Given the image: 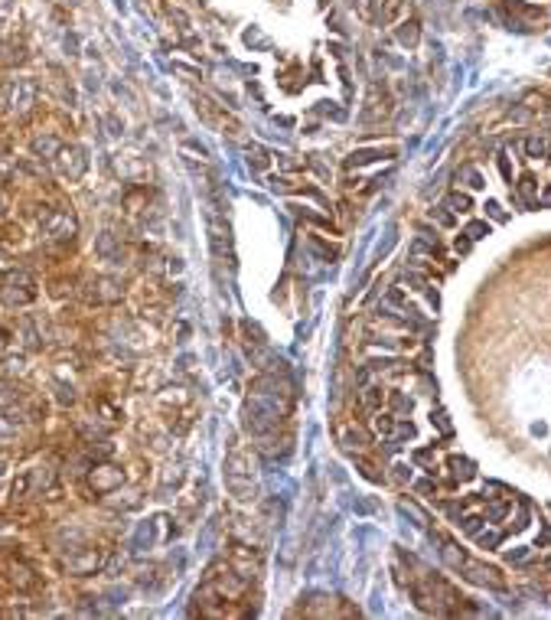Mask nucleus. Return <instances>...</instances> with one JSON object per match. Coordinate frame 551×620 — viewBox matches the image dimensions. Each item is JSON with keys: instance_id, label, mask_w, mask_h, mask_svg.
<instances>
[{"instance_id": "ddd939ff", "label": "nucleus", "mask_w": 551, "mask_h": 620, "mask_svg": "<svg viewBox=\"0 0 551 620\" xmlns=\"http://www.w3.org/2000/svg\"><path fill=\"white\" fill-rule=\"evenodd\" d=\"M450 210L453 212H470V210H473V200H470L467 193H453L450 196Z\"/></svg>"}, {"instance_id": "393cba45", "label": "nucleus", "mask_w": 551, "mask_h": 620, "mask_svg": "<svg viewBox=\"0 0 551 620\" xmlns=\"http://www.w3.org/2000/svg\"><path fill=\"white\" fill-rule=\"evenodd\" d=\"M0 212H4V196H0Z\"/></svg>"}, {"instance_id": "7ed1b4c3", "label": "nucleus", "mask_w": 551, "mask_h": 620, "mask_svg": "<svg viewBox=\"0 0 551 620\" xmlns=\"http://www.w3.org/2000/svg\"><path fill=\"white\" fill-rule=\"evenodd\" d=\"M56 483V473L49 470V467H30V470H24L20 477H16L14 483V496H39L43 490H49Z\"/></svg>"}, {"instance_id": "dca6fc26", "label": "nucleus", "mask_w": 551, "mask_h": 620, "mask_svg": "<svg viewBox=\"0 0 551 620\" xmlns=\"http://www.w3.org/2000/svg\"><path fill=\"white\" fill-rule=\"evenodd\" d=\"M519 193L525 196V202H532V200H535V180H532V177H522V183H519Z\"/></svg>"}, {"instance_id": "f03ea898", "label": "nucleus", "mask_w": 551, "mask_h": 620, "mask_svg": "<svg viewBox=\"0 0 551 620\" xmlns=\"http://www.w3.org/2000/svg\"><path fill=\"white\" fill-rule=\"evenodd\" d=\"M0 294H4L7 307H24V304H30L36 297V278L30 272H24V268L7 272L0 278Z\"/></svg>"}, {"instance_id": "b1692460", "label": "nucleus", "mask_w": 551, "mask_h": 620, "mask_svg": "<svg viewBox=\"0 0 551 620\" xmlns=\"http://www.w3.org/2000/svg\"><path fill=\"white\" fill-rule=\"evenodd\" d=\"M4 464H7V458H4V454H0V470H4Z\"/></svg>"}, {"instance_id": "f8f14e48", "label": "nucleus", "mask_w": 551, "mask_h": 620, "mask_svg": "<svg viewBox=\"0 0 551 620\" xmlns=\"http://www.w3.org/2000/svg\"><path fill=\"white\" fill-rule=\"evenodd\" d=\"M450 470H453V477H460V480H470V477H473V464H470L467 458H450Z\"/></svg>"}, {"instance_id": "9d476101", "label": "nucleus", "mask_w": 551, "mask_h": 620, "mask_svg": "<svg viewBox=\"0 0 551 620\" xmlns=\"http://www.w3.org/2000/svg\"><path fill=\"white\" fill-rule=\"evenodd\" d=\"M209 235H212V248L219 258H232L229 248V225H222L219 219H209Z\"/></svg>"}, {"instance_id": "423d86ee", "label": "nucleus", "mask_w": 551, "mask_h": 620, "mask_svg": "<svg viewBox=\"0 0 551 620\" xmlns=\"http://www.w3.org/2000/svg\"><path fill=\"white\" fill-rule=\"evenodd\" d=\"M101 565H105V552L101 549H82L66 558V572L72 574H95Z\"/></svg>"}, {"instance_id": "4be33fe9", "label": "nucleus", "mask_w": 551, "mask_h": 620, "mask_svg": "<svg viewBox=\"0 0 551 620\" xmlns=\"http://www.w3.org/2000/svg\"><path fill=\"white\" fill-rule=\"evenodd\" d=\"M444 210H447V206H441V210H434V216L441 219V222H444V225H450V222H453V216H450V212H444Z\"/></svg>"}, {"instance_id": "0eeeda50", "label": "nucleus", "mask_w": 551, "mask_h": 620, "mask_svg": "<svg viewBox=\"0 0 551 620\" xmlns=\"http://www.w3.org/2000/svg\"><path fill=\"white\" fill-rule=\"evenodd\" d=\"M43 229H46L49 239L69 242L76 235V219L69 212H43Z\"/></svg>"}, {"instance_id": "20e7f679", "label": "nucleus", "mask_w": 551, "mask_h": 620, "mask_svg": "<svg viewBox=\"0 0 551 620\" xmlns=\"http://www.w3.org/2000/svg\"><path fill=\"white\" fill-rule=\"evenodd\" d=\"M88 483H92L95 493L108 496V493H115V490L124 483V473L118 470V467H111V464H95V470L88 473Z\"/></svg>"}, {"instance_id": "412c9836", "label": "nucleus", "mask_w": 551, "mask_h": 620, "mask_svg": "<svg viewBox=\"0 0 551 620\" xmlns=\"http://www.w3.org/2000/svg\"><path fill=\"white\" fill-rule=\"evenodd\" d=\"M528 154H532V157H542V154H545V140H535V138L528 140Z\"/></svg>"}, {"instance_id": "f3484780", "label": "nucleus", "mask_w": 551, "mask_h": 620, "mask_svg": "<svg viewBox=\"0 0 551 620\" xmlns=\"http://www.w3.org/2000/svg\"><path fill=\"white\" fill-rule=\"evenodd\" d=\"M376 431L379 434H391V431H395V421H391L388 415H379V418H376Z\"/></svg>"}, {"instance_id": "6ab92c4d", "label": "nucleus", "mask_w": 551, "mask_h": 620, "mask_svg": "<svg viewBox=\"0 0 551 620\" xmlns=\"http://www.w3.org/2000/svg\"><path fill=\"white\" fill-rule=\"evenodd\" d=\"M467 235H470V239H483V235H490V225H486V222H473L467 229Z\"/></svg>"}, {"instance_id": "4468645a", "label": "nucleus", "mask_w": 551, "mask_h": 620, "mask_svg": "<svg viewBox=\"0 0 551 620\" xmlns=\"http://www.w3.org/2000/svg\"><path fill=\"white\" fill-rule=\"evenodd\" d=\"M95 248H98V255H101V258H111V255H115V235L105 232V235L98 239V245H95Z\"/></svg>"}, {"instance_id": "2eb2a0df", "label": "nucleus", "mask_w": 551, "mask_h": 620, "mask_svg": "<svg viewBox=\"0 0 551 620\" xmlns=\"http://www.w3.org/2000/svg\"><path fill=\"white\" fill-rule=\"evenodd\" d=\"M20 242V229L16 225H4L0 229V245H16Z\"/></svg>"}, {"instance_id": "f257e3e1", "label": "nucleus", "mask_w": 551, "mask_h": 620, "mask_svg": "<svg viewBox=\"0 0 551 620\" xmlns=\"http://www.w3.org/2000/svg\"><path fill=\"white\" fill-rule=\"evenodd\" d=\"M444 558L450 562L453 568H457L463 578H470L473 584H490V588H503V574L496 572V568L483 565V562H476V558H467L463 552H457V545L453 542H444Z\"/></svg>"}, {"instance_id": "9b49d317", "label": "nucleus", "mask_w": 551, "mask_h": 620, "mask_svg": "<svg viewBox=\"0 0 551 620\" xmlns=\"http://www.w3.org/2000/svg\"><path fill=\"white\" fill-rule=\"evenodd\" d=\"M10 584H14L16 591H33L39 582H36V574H33L24 562H14V565H10Z\"/></svg>"}, {"instance_id": "6e6552de", "label": "nucleus", "mask_w": 551, "mask_h": 620, "mask_svg": "<svg viewBox=\"0 0 551 620\" xmlns=\"http://www.w3.org/2000/svg\"><path fill=\"white\" fill-rule=\"evenodd\" d=\"M85 297L92 304H118L124 297V287L115 278H95L88 284V291H85Z\"/></svg>"}, {"instance_id": "5701e85b", "label": "nucleus", "mask_w": 551, "mask_h": 620, "mask_svg": "<svg viewBox=\"0 0 551 620\" xmlns=\"http://www.w3.org/2000/svg\"><path fill=\"white\" fill-rule=\"evenodd\" d=\"M470 242H473V239L463 232V239H457V252H463V255H467V252H470Z\"/></svg>"}, {"instance_id": "39448f33", "label": "nucleus", "mask_w": 551, "mask_h": 620, "mask_svg": "<svg viewBox=\"0 0 551 620\" xmlns=\"http://www.w3.org/2000/svg\"><path fill=\"white\" fill-rule=\"evenodd\" d=\"M225 470H229V490L238 496V500H248L254 493V483L252 480H242L245 477V458L242 454H232L225 460Z\"/></svg>"}, {"instance_id": "aec40b11", "label": "nucleus", "mask_w": 551, "mask_h": 620, "mask_svg": "<svg viewBox=\"0 0 551 620\" xmlns=\"http://www.w3.org/2000/svg\"><path fill=\"white\" fill-rule=\"evenodd\" d=\"M431 421H434V425L441 428V431H444V434H450V421H447V415H444V411H437V415H434V411H431Z\"/></svg>"}, {"instance_id": "a211bd4d", "label": "nucleus", "mask_w": 551, "mask_h": 620, "mask_svg": "<svg viewBox=\"0 0 551 620\" xmlns=\"http://www.w3.org/2000/svg\"><path fill=\"white\" fill-rule=\"evenodd\" d=\"M366 405L369 408H379L382 405V388H366Z\"/></svg>"}, {"instance_id": "1a4fd4ad", "label": "nucleus", "mask_w": 551, "mask_h": 620, "mask_svg": "<svg viewBox=\"0 0 551 620\" xmlns=\"http://www.w3.org/2000/svg\"><path fill=\"white\" fill-rule=\"evenodd\" d=\"M56 163H59V173L69 180H78L85 173V167H88V160H85V154L78 148H59L56 150Z\"/></svg>"}]
</instances>
